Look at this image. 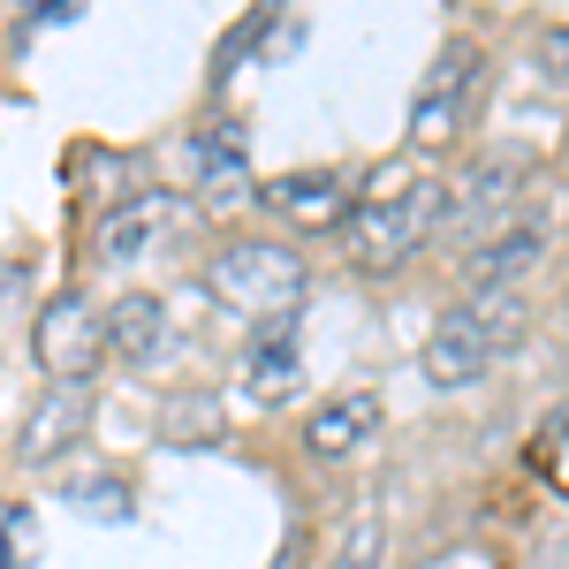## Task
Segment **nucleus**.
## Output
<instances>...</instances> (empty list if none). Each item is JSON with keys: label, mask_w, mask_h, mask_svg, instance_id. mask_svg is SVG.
<instances>
[{"label": "nucleus", "mask_w": 569, "mask_h": 569, "mask_svg": "<svg viewBox=\"0 0 569 569\" xmlns=\"http://www.w3.org/2000/svg\"><path fill=\"white\" fill-rule=\"evenodd\" d=\"M190 176L198 190L213 198V206H236V198H251V137L236 130V122H213V130H190Z\"/></svg>", "instance_id": "obj_11"}, {"label": "nucleus", "mask_w": 569, "mask_h": 569, "mask_svg": "<svg viewBox=\"0 0 569 569\" xmlns=\"http://www.w3.org/2000/svg\"><path fill=\"white\" fill-rule=\"evenodd\" d=\"M539 259H547V220H539V213L501 220L479 251L463 259V289H471V297H479V289H525V273Z\"/></svg>", "instance_id": "obj_8"}, {"label": "nucleus", "mask_w": 569, "mask_h": 569, "mask_svg": "<svg viewBox=\"0 0 569 569\" xmlns=\"http://www.w3.org/2000/svg\"><path fill=\"white\" fill-rule=\"evenodd\" d=\"M418 365H426V380H433L440 395H463V388H479L501 357L479 342V327H471L463 311H440V327L426 335V357H418Z\"/></svg>", "instance_id": "obj_12"}, {"label": "nucleus", "mask_w": 569, "mask_h": 569, "mask_svg": "<svg viewBox=\"0 0 569 569\" xmlns=\"http://www.w3.org/2000/svg\"><path fill=\"white\" fill-rule=\"evenodd\" d=\"M160 440L168 448H220L228 440V410H220V395H206V388H182V395H168L160 402Z\"/></svg>", "instance_id": "obj_15"}, {"label": "nucleus", "mask_w": 569, "mask_h": 569, "mask_svg": "<svg viewBox=\"0 0 569 569\" xmlns=\"http://www.w3.org/2000/svg\"><path fill=\"white\" fill-rule=\"evenodd\" d=\"M327 569H380V531L365 525V531H357V539H350V547H342V555H335Z\"/></svg>", "instance_id": "obj_21"}, {"label": "nucleus", "mask_w": 569, "mask_h": 569, "mask_svg": "<svg viewBox=\"0 0 569 569\" xmlns=\"http://www.w3.org/2000/svg\"><path fill=\"white\" fill-rule=\"evenodd\" d=\"M440 213H448V182L433 176H402V168H380L365 198H350V220H342V251L365 273H395L402 259H418L433 243Z\"/></svg>", "instance_id": "obj_1"}, {"label": "nucleus", "mask_w": 569, "mask_h": 569, "mask_svg": "<svg viewBox=\"0 0 569 569\" xmlns=\"http://www.w3.org/2000/svg\"><path fill=\"white\" fill-rule=\"evenodd\" d=\"M46 539H39V509H23V501H8L0 509V569H39Z\"/></svg>", "instance_id": "obj_19"}, {"label": "nucleus", "mask_w": 569, "mask_h": 569, "mask_svg": "<svg viewBox=\"0 0 569 569\" xmlns=\"http://www.w3.org/2000/svg\"><path fill=\"white\" fill-rule=\"evenodd\" d=\"M61 501H69L77 517H91V525H130V517H137L130 479H122V471H77V479L61 486Z\"/></svg>", "instance_id": "obj_17"}, {"label": "nucleus", "mask_w": 569, "mask_h": 569, "mask_svg": "<svg viewBox=\"0 0 569 569\" xmlns=\"http://www.w3.org/2000/svg\"><path fill=\"white\" fill-rule=\"evenodd\" d=\"M168 342H176V327H168V305H160V297L130 289L122 305H107V350H114V357H130V365H160Z\"/></svg>", "instance_id": "obj_14"}, {"label": "nucleus", "mask_w": 569, "mask_h": 569, "mask_svg": "<svg viewBox=\"0 0 569 569\" xmlns=\"http://www.w3.org/2000/svg\"><path fill=\"white\" fill-rule=\"evenodd\" d=\"M531 182V152H517V144H493V152H479L471 168H463V182L448 190V213L456 228H486L493 213H509L517 198H525Z\"/></svg>", "instance_id": "obj_7"}, {"label": "nucleus", "mask_w": 569, "mask_h": 569, "mask_svg": "<svg viewBox=\"0 0 569 569\" xmlns=\"http://www.w3.org/2000/svg\"><path fill=\"white\" fill-rule=\"evenodd\" d=\"M463 319L479 327V342L493 357H509L517 342H525V327H531V305H525V289H479V297H463Z\"/></svg>", "instance_id": "obj_16"}, {"label": "nucleus", "mask_w": 569, "mask_h": 569, "mask_svg": "<svg viewBox=\"0 0 569 569\" xmlns=\"http://www.w3.org/2000/svg\"><path fill=\"white\" fill-rule=\"evenodd\" d=\"M206 289H213V297L236 311V319L266 327V319L297 311V297H305V259H297L289 243L243 236V243H228V251L206 266Z\"/></svg>", "instance_id": "obj_2"}, {"label": "nucleus", "mask_w": 569, "mask_h": 569, "mask_svg": "<svg viewBox=\"0 0 569 569\" xmlns=\"http://www.w3.org/2000/svg\"><path fill=\"white\" fill-rule=\"evenodd\" d=\"M479 46L471 39H448L433 53V69H426V84L410 99V137L418 144H448V137L471 122V99H479Z\"/></svg>", "instance_id": "obj_4"}, {"label": "nucleus", "mask_w": 569, "mask_h": 569, "mask_svg": "<svg viewBox=\"0 0 569 569\" xmlns=\"http://www.w3.org/2000/svg\"><path fill=\"white\" fill-rule=\"evenodd\" d=\"M266 39H273V8H251V16H243V23H236V31H228V39L213 46V84L243 77V61H251V53H259Z\"/></svg>", "instance_id": "obj_18"}, {"label": "nucleus", "mask_w": 569, "mask_h": 569, "mask_svg": "<svg viewBox=\"0 0 569 569\" xmlns=\"http://www.w3.org/2000/svg\"><path fill=\"white\" fill-rule=\"evenodd\" d=\"M547 569H569V547H547Z\"/></svg>", "instance_id": "obj_25"}, {"label": "nucleus", "mask_w": 569, "mask_h": 569, "mask_svg": "<svg viewBox=\"0 0 569 569\" xmlns=\"http://www.w3.org/2000/svg\"><path fill=\"white\" fill-rule=\"evenodd\" d=\"M539 77L547 84H569V23H547L539 31Z\"/></svg>", "instance_id": "obj_20"}, {"label": "nucleus", "mask_w": 569, "mask_h": 569, "mask_svg": "<svg viewBox=\"0 0 569 569\" xmlns=\"http://www.w3.org/2000/svg\"><path fill=\"white\" fill-rule=\"evenodd\" d=\"M297 388H305V311H281L243 342V395L259 410H281L297 402Z\"/></svg>", "instance_id": "obj_5"}, {"label": "nucleus", "mask_w": 569, "mask_h": 569, "mask_svg": "<svg viewBox=\"0 0 569 569\" xmlns=\"http://www.w3.org/2000/svg\"><path fill=\"white\" fill-rule=\"evenodd\" d=\"M31 350H39V365L53 372V388H91L99 350H107V319H99V305H91L84 289H61V297H46L39 319H31Z\"/></svg>", "instance_id": "obj_3"}, {"label": "nucleus", "mask_w": 569, "mask_h": 569, "mask_svg": "<svg viewBox=\"0 0 569 569\" xmlns=\"http://www.w3.org/2000/svg\"><path fill=\"white\" fill-rule=\"evenodd\" d=\"M176 220H182L176 190H137V198H122L114 213H99L91 251H99V266H137L144 251H160V243L176 236Z\"/></svg>", "instance_id": "obj_6"}, {"label": "nucleus", "mask_w": 569, "mask_h": 569, "mask_svg": "<svg viewBox=\"0 0 569 569\" xmlns=\"http://www.w3.org/2000/svg\"><path fill=\"white\" fill-rule=\"evenodd\" d=\"M77 16H84L77 0H46V8H31V16H23V31H46V23H77Z\"/></svg>", "instance_id": "obj_22"}, {"label": "nucleus", "mask_w": 569, "mask_h": 569, "mask_svg": "<svg viewBox=\"0 0 569 569\" xmlns=\"http://www.w3.org/2000/svg\"><path fill=\"white\" fill-rule=\"evenodd\" d=\"M380 395L372 388H350V395H335V402H319L311 410V426H305V448L319 456V463H342V456H357L365 440L380 433Z\"/></svg>", "instance_id": "obj_13"}, {"label": "nucleus", "mask_w": 569, "mask_h": 569, "mask_svg": "<svg viewBox=\"0 0 569 569\" xmlns=\"http://www.w3.org/2000/svg\"><path fill=\"white\" fill-rule=\"evenodd\" d=\"M426 569H486L479 555H440V562H426Z\"/></svg>", "instance_id": "obj_24"}, {"label": "nucleus", "mask_w": 569, "mask_h": 569, "mask_svg": "<svg viewBox=\"0 0 569 569\" xmlns=\"http://www.w3.org/2000/svg\"><path fill=\"white\" fill-rule=\"evenodd\" d=\"M91 426V388H46L39 410L23 418V433H16V463H61Z\"/></svg>", "instance_id": "obj_10"}, {"label": "nucleus", "mask_w": 569, "mask_h": 569, "mask_svg": "<svg viewBox=\"0 0 569 569\" xmlns=\"http://www.w3.org/2000/svg\"><path fill=\"white\" fill-rule=\"evenodd\" d=\"M547 440H562V448H569V395L555 402V410H547Z\"/></svg>", "instance_id": "obj_23"}, {"label": "nucleus", "mask_w": 569, "mask_h": 569, "mask_svg": "<svg viewBox=\"0 0 569 569\" xmlns=\"http://www.w3.org/2000/svg\"><path fill=\"white\" fill-rule=\"evenodd\" d=\"M273 220H289V228H342L350 220V182L335 176V168H297V176H273L266 190H251Z\"/></svg>", "instance_id": "obj_9"}]
</instances>
